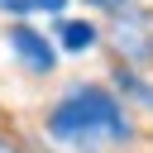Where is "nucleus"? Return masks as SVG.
I'll return each instance as SVG.
<instances>
[{
    "instance_id": "1",
    "label": "nucleus",
    "mask_w": 153,
    "mask_h": 153,
    "mask_svg": "<svg viewBox=\"0 0 153 153\" xmlns=\"http://www.w3.org/2000/svg\"><path fill=\"white\" fill-rule=\"evenodd\" d=\"M48 134H53L57 143H67V148L91 153V148H105V143L129 139V120H124V110L115 105L110 91L81 86V91H72V96L48 115Z\"/></svg>"
},
{
    "instance_id": "2",
    "label": "nucleus",
    "mask_w": 153,
    "mask_h": 153,
    "mask_svg": "<svg viewBox=\"0 0 153 153\" xmlns=\"http://www.w3.org/2000/svg\"><path fill=\"white\" fill-rule=\"evenodd\" d=\"M10 48H14L33 72H48V67H53V48L43 43V33H33V29H24V24L10 29Z\"/></svg>"
},
{
    "instance_id": "3",
    "label": "nucleus",
    "mask_w": 153,
    "mask_h": 153,
    "mask_svg": "<svg viewBox=\"0 0 153 153\" xmlns=\"http://www.w3.org/2000/svg\"><path fill=\"white\" fill-rule=\"evenodd\" d=\"M57 38H62V48H67V53H86V48L96 43V29H91V24H76V19H67V24L57 29Z\"/></svg>"
},
{
    "instance_id": "4",
    "label": "nucleus",
    "mask_w": 153,
    "mask_h": 153,
    "mask_svg": "<svg viewBox=\"0 0 153 153\" xmlns=\"http://www.w3.org/2000/svg\"><path fill=\"white\" fill-rule=\"evenodd\" d=\"M67 0H0V10H10V14H38V10H62Z\"/></svg>"
},
{
    "instance_id": "5",
    "label": "nucleus",
    "mask_w": 153,
    "mask_h": 153,
    "mask_svg": "<svg viewBox=\"0 0 153 153\" xmlns=\"http://www.w3.org/2000/svg\"><path fill=\"white\" fill-rule=\"evenodd\" d=\"M91 5H110V10H115V5H120V0H91Z\"/></svg>"
},
{
    "instance_id": "6",
    "label": "nucleus",
    "mask_w": 153,
    "mask_h": 153,
    "mask_svg": "<svg viewBox=\"0 0 153 153\" xmlns=\"http://www.w3.org/2000/svg\"><path fill=\"white\" fill-rule=\"evenodd\" d=\"M0 153H14V148H10V143H5V139H0Z\"/></svg>"
}]
</instances>
